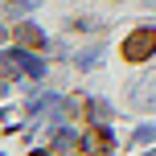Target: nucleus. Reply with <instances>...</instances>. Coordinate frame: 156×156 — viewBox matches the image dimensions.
<instances>
[{
	"mask_svg": "<svg viewBox=\"0 0 156 156\" xmlns=\"http://www.w3.org/2000/svg\"><path fill=\"white\" fill-rule=\"evenodd\" d=\"M148 54H156V29H136L123 41V58L127 62H144Z\"/></svg>",
	"mask_w": 156,
	"mask_h": 156,
	"instance_id": "nucleus-1",
	"label": "nucleus"
},
{
	"mask_svg": "<svg viewBox=\"0 0 156 156\" xmlns=\"http://www.w3.org/2000/svg\"><path fill=\"white\" fill-rule=\"evenodd\" d=\"M132 103H136V107H156V74H152V78H144V82H136Z\"/></svg>",
	"mask_w": 156,
	"mask_h": 156,
	"instance_id": "nucleus-2",
	"label": "nucleus"
},
{
	"mask_svg": "<svg viewBox=\"0 0 156 156\" xmlns=\"http://www.w3.org/2000/svg\"><path fill=\"white\" fill-rule=\"evenodd\" d=\"M111 148V132L107 127H94V132L82 136V152H107Z\"/></svg>",
	"mask_w": 156,
	"mask_h": 156,
	"instance_id": "nucleus-3",
	"label": "nucleus"
},
{
	"mask_svg": "<svg viewBox=\"0 0 156 156\" xmlns=\"http://www.w3.org/2000/svg\"><path fill=\"white\" fill-rule=\"evenodd\" d=\"M16 41H21V45H29V49H37V45H45V33L37 29V25H16Z\"/></svg>",
	"mask_w": 156,
	"mask_h": 156,
	"instance_id": "nucleus-4",
	"label": "nucleus"
},
{
	"mask_svg": "<svg viewBox=\"0 0 156 156\" xmlns=\"http://www.w3.org/2000/svg\"><path fill=\"white\" fill-rule=\"evenodd\" d=\"M74 148H82V136L70 132V127H62V132L54 136V152H74Z\"/></svg>",
	"mask_w": 156,
	"mask_h": 156,
	"instance_id": "nucleus-5",
	"label": "nucleus"
},
{
	"mask_svg": "<svg viewBox=\"0 0 156 156\" xmlns=\"http://www.w3.org/2000/svg\"><path fill=\"white\" fill-rule=\"evenodd\" d=\"M152 140H156V123H140V127H136V136H132L136 148H140V144H152Z\"/></svg>",
	"mask_w": 156,
	"mask_h": 156,
	"instance_id": "nucleus-6",
	"label": "nucleus"
},
{
	"mask_svg": "<svg viewBox=\"0 0 156 156\" xmlns=\"http://www.w3.org/2000/svg\"><path fill=\"white\" fill-rule=\"evenodd\" d=\"M74 66H78V70H94V66H99V54H94V49H90V54H78Z\"/></svg>",
	"mask_w": 156,
	"mask_h": 156,
	"instance_id": "nucleus-7",
	"label": "nucleus"
},
{
	"mask_svg": "<svg viewBox=\"0 0 156 156\" xmlns=\"http://www.w3.org/2000/svg\"><path fill=\"white\" fill-rule=\"evenodd\" d=\"M16 58H21V66H25V74H33V78L41 74V62H37V58H33V54H16Z\"/></svg>",
	"mask_w": 156,
	"mask_h": 156,
	"instance_id": "nucleus-8",
	"label": "nucleus"
},
{
	"mask_svg": "<svg viewBox=\"0 0 156 156\" xmlns=\"http://www.w3.org/2000/svg\"><path fill=\"white\" fill-rule=\"evenodd\" d=\"M90 115L94 119H107V103H90Z\"/></svg>",
	"mask_w": 156,
	"mask_h": 156,
	"instance_id": "nucleus-9",
	"label": "nucleus"
}]
</instances>
